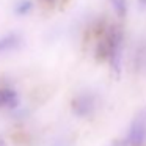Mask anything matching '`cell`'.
I'll list each match as a JSON object with an SVG mask.
<instances>
[{
  "instance_id": "obj_1",
  "label": "cell",
  "mask_w": 146,
  "mask_h": 146,
  "mask_svg": "<svg viewBox=\"0 0 146 146\" xmlns=\"http://www.w3.org/2000/svg\"><path fill=\"white\" fill-rule=\"evenodd\" d=\"M146 141V124L141 118H137L132 123L129 132V143L132 146H143Z\"/></svg>"
},
{
  "instance_id": "obj_2",
  "label": "cell",
  "mask_w": 146,
  "mask_h": 146,
  "mask_svg": "<svg viewBox=\"0 0 146 146\" xmlns=\"http://www.w3.org/2000/svg\"><path fill=\"white\" fill-rule=\"evenodd\" d=\"M72 110L79 116H88L94 110V99L90 94H80L72 101Z\"/></svg>"
},
{
  "instance_id": "obj_3",
  "label": "cell",
  "mask_w": 146,
  "mask_h": 146,
  "mask_svg": "<svg viewBox=\"0 0 146 146\" xmlns=\"http://www.w3.org/2000/svg\"><path fill=\"white\" fill-rule=\"evenodd\" d=\"M17 94L10 88H2L0 90V107H11L16 105Z\"/></svg>"
},
{
  "instance_id": "obj_4",
  "label": "cell",
  "mask_w": 146,
  "mask_h": 146,
  "mask_svg": "<svg viewBox=\"0 0 146 146\" xmlns=\"http://www.w3.org/2000/svg\"><path fill=\"white\" fill-rule=\"evenodd\" d=\"M17 44H19V36H16V35L3 36V38H0V52L10 50V49L16 47Z\"/></svg>"
},
{
  "instance_id": "obj_5",
  "label": "cell",
  "mask_w": 146,
  "mask_h": 146,
  "mask_svg": "<svg viewBox=\"0 0 146 146\" xmlns=\"http://www.w3.org/2000/svg\"><path fill=\"white\" fill-rule=\"evenodd\" d=\"M111 3V7L115 8V11H116L119 16H124L126 14V10H127V5H126V0H108Z\"/></svg>"
},
{
  "instance_id": "obj_6",
  "label": "cell",
  "mask_w": 146,
  "mask_h": 146,
  "mask_svg": "<svg viewBox=\"0 0 146 146\" xmlns=\"http://www.w3.org/2000/svg\"><path fill=\"white\" fill-rule=\"evenodd\" d=\"M30 10H32V3H30V2H27V0L19 2V3H17V7H16V11L19 14H27Z\"/></svg>"
}]
</instances>
